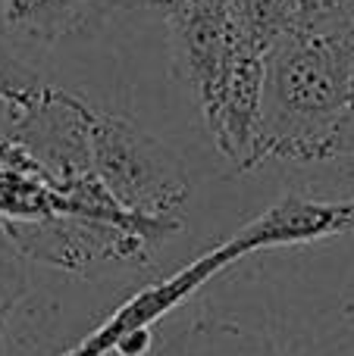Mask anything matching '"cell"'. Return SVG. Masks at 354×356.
Segmentation results:
<instances>
[{
  "instance_id": "1",
  "label": "cell",
  "mask_w": 354,
  "mask_h": 356,
  "mask_svg": "<svg viewBox=\"0 0 354 356\" xmlns=\"http://www.w3.org/2000/svg\"><path fill=\"white\" fill-rule=\"evenodd\" d=\"M354 38L298 31L263 56V156L323 163L339 156L351 113Z\"/></svg>"
},
{
  "instance_id": "2",
  "label": "cell",
  "mask_w": 354,
  "mask_h": 356,
  "mask_svg": "<svg viewBox=\"0 0 354 356\" xmlns=\"http://www.w3.org/2000/svg\"><path fill=\"white\" fill-rule=\"evenodd\" d=\"M91 169L125 209L169 219L188 200V172L176 150L125 116L88 110Z\"/></svg>"
},
{
  "instance_id": "3",
  "label": "cell",
  "mask_w": 354,
  "mask_h": 356,
  "mask_svg": "<svg viewBox=\"0 0 354 356\" xmlns=\"http://www.w3.org/2000/svg\"><path fill=\"white\" fill-rule=\"evenodd\" d=\"M0 238L16 257L82 278L144 269L167 241L110 222L54 216L41 222H6Z\"/></svg>"
},
{
  "instance_id": "4",
  "label": "cell",
  "mask_w": 354,
  "mask_h": 356,
  "mask_svg": "<svg viewBox=\"0 0 354 356\" xmlns=\"http://www.w3.org/2000/svg\"><path fill=\"white\" fill-rule=\"evenodd\" d=\"M245 257L248 253L236 238L223 241L213 250H207L204 257L182 266L179 272L135 291L91 334H85L79 344L69 347L60 356H148L151 328H157L173 309H179L188 297L198 294L213 275H220L223 269H229L232 263H238Z\"/></svg>"
},
{
  "instance_id": "5",
  "label": "cell",
  "mask_w": 354,
  "mask_h": 356,
  "mask_svg": "<svg viewBox=\"0 0 354 356\" xmlns=\"http://www.w3.org/2000/svg\"><path fill=\"white\" fill-rule=\"evenodd\" d=\"M169 25L173 72L185 81L201 106V116L217 104L220 88L232 66L242 29L232 0H194Z\"/></svg>"
},
{
  "instance_id": "6",
  "label": "cell",
  "mask_w": 354,
  "mask_h": 356,
  "mask_svg": "<svg viewBox=\"0 0 354 356\" xmlns=\"http://www.w3.org/2000/svg\"><path fill=\"white\" fill-rule=\"evenodd\" d=\"M217 150L232 163L236 172L257 169L263 156V54L248 41H238L232 66L220 88V97L204 113Z\"/></svg>"
},
{
  "instance_id": "7",
  "label": "cell",
  "mask_w": 354,
  "mask_h": 356,
  "mask_svg": "<svg viewBox=\"0 0 354 356\" xmlns=\"http://www.w3.org/2000/svg\"><path fill=\"white\" fill-rule=\"evenodd\" d=\"M345 232H354L351 200H311L301 194H286L232 238L245 247V253H257L270 247L311 244Z\"/></svg>"
},
{
  "instance_id": "8",
  "label": "cell",
  "mask_w": 354,
  "mask_h": 356,
  "mask_svg": "<svg viewBox=\"0 0 354 356\" xmlns=\"http://www.w3.org/2000/svg\"><path fill=\"white\" fill-rule=\"evenodd\" d=\"M119 0H3L0 38L19 47H54L94 31Z\"/></svg>"
},
{
  "instance_id": "9",
  "label": "cell",
  "mask_w": 354,
  "mask_h": 356,
  "mask_svg": "<svg viewBox=\"0 0 354 356\" xmlns=\"http://www.w3.org/2000/svg\"><path fill=\"white\" fill-rule=\"evenodd\" d=\"M60 213L63 197L47 166L22 141L0 135V225L41 222Z\"/></svg>"
},
{
  "instance_id": "10",
  "label": "cell",
  "mask_w": 354,
  "mask_h": 356,
  "mask_svg": "<svg viewBox=\"0 0 354 356\" xmlns=\"http://www.w3.org/2000/svg\"><path fill=\"white\" fill-rule=\"evenodd\" d=\"M232 6L245 41L263 56L298 29L301 0H232Z\"/></svg>"
},
{
  "instance_id": "11",
  "label": "cell",
  "mask_w": 354,
  "mask_h": 356,
  "mask_svg": "<svg viewBox=\"0 0 354 356\" xmlns=\"http://www.w3.org/2000/svg\"><path fill=\"white\" fill-rule=\"evenodd\" d=\"M160 356H276V347L270 344L267 334L245 332L236 325H204L192 328L179 344H173Z\"/></svg>"
},
{
  "instance_id": "12",
  "label": "cell",
  "mask_w": 354,
  "mask_h": 356,
  "mask_svg": "<svg viewBox=\"0 0 354 356\" xmlns=\"http://www.w3.org/2000/svg\"><path fill=\"white\" fill-rule=\"evenodd\" d=\"M47 88L50 85L41 79V72L0 38V104L6 106L10 119L29 113L47 94Z\"/></svg>"
},
{
  "instance_id": "13",
  "label": "cell",
  "mask_w": 354,
  "mask_h": 356,
  "mask_svg": "<svg viewBox=\"0 0 354 356\" xmlns=\"http://www.w3.org/2000/svg\"><path fill=\"white\" fill-rule=\"evenodd\" d=\"M298 31L326 38H354V0H301Z\"/></svg>"
},
{
  "instance_id": "14",
  "label": "cell",
  "mask_w": 354,
  "mask_h": 356,
  "mask_svg": "<svg viewBox=\"0 0 354 356\" xmlns=\"http://www.w3.org/2000/svg\"><path fill=\"white\" fill-rule=\"evenodd\" d=\"M25 297H29V275H25V269L19 266L16 257L0 253V356H6L10 322Z\"/></svg>"
},
{
  "instance_id": "15",
  "label": "cell",
  "mask_w": 354,
  "mask_h": 356,
  "mask_svg": "<svg viewBox=\"0 0 354 356\" xmlns=\"http://www.w3.org/2000/svg\"><path fill=\"white\" fill-rule=\"evenodd\" d=\"M192 3L194 0H132V6H141V10L154 13V16H160L163 22H173V19L182 16Z\"/></svg>"
},
{
  "instance_id": "16",
  "label": "cell",
  "mask_w": 354,
  "mask_h": 356,
  "mask_svg": "<svg viewBox=\"0 0 354 356\" xmlns=\"http://www.w3.org/2000/svg\"><path fill=\"white\" fill-rule=\"evenodd\" d=\"M339 156L354 160V106H351L348 116H345L342 129H339Z\"/></svg>"
},
{
  "instance_id": "17",
  "label": "cell",
  "mask_w": 354,
  "mask_h": 356,
  "mask_svg": "<svg viewBox=\"0 0 354 356\" xmlns=\"http://www.w3.org/2000/svg\"><path fill=\"white\" fill-rule=\"evenodd\" d=\"M307 356H354V334H345V338L332 341V344L320 347V350H314Z\"/></svg>"
},
{
  "instance_id": "18",
  "label": "cell",
  "mask_w": 354,
  "mask_h": 356,
  "mask_svg": "<svg viewBox=\"0 0 354 356\" xmlns=\"http://www.w3.org/2000/svg\"><path fill=\"white\" fill-rule=\"evenodd\" d=\"M351 97H354V69H351Z\"/></svg>"
},
{
  "instance_id": "19",
  "label": "cell",
  "mask_w": 354,
  "mask_h": 356,
  "mask_svg": "<svg viewBox=\"0 0 354 356\" xmlns=\"http://www.w3.org/2000/svg\"><path fill=\"white\" fill-rule=\"evenodd\" d=\"M351 213H354V200H351Z\"/></svg>"
},
{
  "instance_id": "20",
  "label": "cell",
  "mask_w": 354,
  "mask_h": 356,
  "mask_svg": "<svg viewBox=\"0 0 354 356\" xmlns=\"http://www.w3.org/2000/svg\"><path fill=\"white\" fill-rule=\"evenodd\" d=\"M0 6H3V0H0Z\"/></svg>"
}]
</instances>
